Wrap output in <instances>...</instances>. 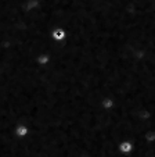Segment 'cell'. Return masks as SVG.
Listing matches in <instances>:
<instances>
[{
    "label": "cell",
    "instance_id": "obj_1",
    "mask_svg": "<svg viewBox=\"0 0 155 157\" xmlns=\"http://www.w3.org/2000/svg\"><path fill=\"white\" fill-rule=\"evenodd\" d=\"M54 38H57V39H62V38H64V32L62 31L54 32Z\"/></svg>",
    "mask_w": 155,
    "mask_h": 157
},
{
    "label": "cell",
    "instance_id": "obj_2",
    "mask_svg": "<svg viewBox=\"0 0 155 157\" xmlns=\"http://www.w3.org/2000/svg\"><path fill=\"white\" fill-rule=\"evenodd\" d=\"M17 132H18V135H20V136H22V135L26 134V129H25V128H22V126H20Z\"/></svg>",
    "mask_w": 155,
    "mask_h": 157
},
{
    "label": "cell",
    "instance_id": "obj_3",
    "mask_svg": "<svg viewBox=\"0 0 155 157\" xmlns=\"http://www.w3.org/2000/svg\"><path fill=\"white\" fill-rule=\"evenodd\" d=\"M123 149L125 150H129L130 147H129V145H127V143H125V145H123Z\"/></svg>",
    "mask_w": 155,
    "mask_h": 157
}]
</instances>
